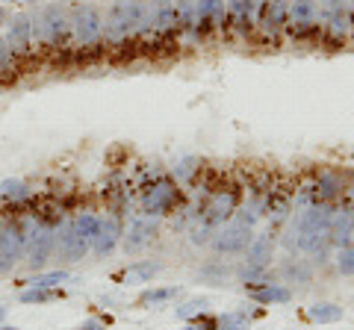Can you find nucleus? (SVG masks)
<instances>
[{
    "mask_svg": "<svg viewBox=\"0 0 354 330\" xmlns=\"http://www.w3.org/2000/svg\"><path fill=\"white\" fill-rule=\"evenodd\" d=\"M32 18V39L39 41L44 50H68L74 41H71V15L65 12V6L59 0H53L41 9V12L30 15Z\"/></svg>",
    "mask_w": 354,
    "mask_h": 330,
    "instance_id": "1",
    "label": "nucleus"
},
{
    "mask_svg": "<svg viewBox=\"0 0 354 330\" xmlns=\"http://www.w3.org/2000/svg\"><path fill=\"white\" fill-rule=\"evenodd\" d=\"M142 12H145V0H113L104 15V41H109L113 48H121L127 41L139 39Z\"/></svg>",
    "mask_w": 354,
    "mask_h": 330,
    "instance_id": "2",
    "label": "nucleus"
},
{
    "mask_svg": "<svg viewBox=\"0 0 354 330\" xmlns=\"http://www.w3.org/2000/svg\"><path fill=\"white\" fill-rule=\"evenodd\" d=\"M68 15L74 48L80 53H95L104 45V12L95 3H77Z\"/></svg>",
    "mask_w": 354,
    "mask_h": 330,
    "instance_id": "3",
    "label": "nucleus"
},
{
    "mask_svg": "<svg viewBox=\"0 0 354 330\" xmlns=\"http://www.w3.org/2000/svg\"><path fill=\"white\" fill-rule=\"evenodd\" d=\"M334 215V204H310L295 218V245L301 251H319L328 245V224Z\"/></svg>",
    "mask_w": 354,
    "mask_h": 330,
    "instance_id": "4",
    "label": "nucleus"
},
{
    "mask_svg": "<svg viewBox=\"0 0 354 330\" xmlns=\"http://www.w3.org/2000/svg\"><path fill=\"white\" fill-rule=\"evenodd\" d=\"M180 204V186L171 177H160L142 192V213L145 215H169Z\"/></svg>",
    "mask_w": 354,
    "mask_h": 330,
    "instance_id": "5",
    "label": "nucleus"
},
{
    "mask_svg": "<svg viewBox=\"0 0 354 330\" xmlns=\"http://www.w3.org/2000/svg\"><path fill=\"white\" fill-rule=\"evenodd\" d=\"M239 201H242V192L236 189V186H221V189H216L213 195H209L207 206H204V224L209 230L221 227L227 218L236 215Z\"/></svg>",
    "mask_w": 354,
    "mask_h": 330,
    "instance_id": "6",
    "label": "nucleus"
},
{
    "mask_svg": "<svg viewBox=\"0 0 354 330\" xmlns=\"http://www.w3.org/2000/svg\"><path fill=\"white\" fill-rule=\"evenodd\" d=\"M322 27L330 41H346L354 32V18L348 9V0H322Z\"/></svg>",
    "mask_w": 354,
    "mask_h": 330,
    "instance_id": "7",
    "label": "nucleus"
},
{
    "mask_svg": "<svg viewBox=\"0 0 354 330\" xmlns=\"http://www.w3.org/2000/svg\"><path fill=\"white\" fill-rule=\"evenodd\" d=\"M251 239H254V224L242 222V218H234L230 224H221L216 230L209 245H213L216 254H242Z\"/></svg>",
    "mask_w": 354,
    "mask_h": 330,
    "instance_id": "8",
    "label": "nucleus"
},
{
    "mask_svg": "<svg viewBox=\"0 0 354 330\" xmlns=\"http://www.w3.org/2000/svg\"><path fill=\"white\" fill-rule=\"evenodd\" d=\"M286 30L292 39H304L319 30V0H290V15H286Z\"/></svg>",
    "mask_w": 354,
    "mask_h": 330,
    "instance_id": "9",
    "label": "nucleus"
},
{
    "mask_svg": "<svg viewBox=\"0 0 354 330\" xmlns=\"http://www.w3.org/2000/svg\"><path fill=\"white\" fill-rule=\"evenodd\" d=\"M6 45L12 53L21 57H32L36 53V39H32V18L27 12H15L6 21Z\"/></svg>",
    "mask_w": 354,
    "mask_h": 330,
    "instance_id": "10",
    "label": "nucleus"
},
{
    "mask_svg": "<svg viewBox=\"0 0 354 330\" xmlns=\"http://www.w3.org/2000/svg\"><path fill=\"white\" fill-rule=\"evenodd\" d=\"M27 230L18 222H9L0 230V271H12V266L21 260V254L27 251Z\"/></svg>",
    "mask_w": 354,
    "mask_h": 330,
    "instance_id": "11",
    "label": "nucleus"
},
{
    "mask_svg": "<svg viewBox=\"0 0 354 330\" xmlns=\"http://www.w3.org/2000/svg\"><path fill=\"white\" fill-rule=\"evenodd\" d=\"M53 248H57V230L48 224H36L27 236V266L30 269H44V262L50 260Z\"/></svg>",
    "mask_w": 354,
    "mask_h": 330,
    "instance_id": "12",
    "label": "nucleus"
},
{
    "mask_svg": "<svg viewBox=\"0 0 354 330\" xmlns=\"http://www.w3.org/2000/svg\"><path fill=\"white\" fill-rule=\"evenodd\" d=\"M153 239H157V215H139L133 218L130 230L124 233V251L127 254H139Z\"/></svg>",
    "mask_w": 354,
    "mask_h": 330,
    "instance_id": "13",
    "label": "nucleus"
},
{
    "mask_svg": "<svg viewBox=\"0 0 354 330\" xmlns=\"http://www.w3.org/2000/svg\"><path fill=\"white\" fill-rule=\"evenodd\" d=\"M198 9V36H209V32L225 30V0H195Z\"/></svg>",
    "mask_w": 354,
    "mask_h": 330,
    "instance_id": "14",
    "label": "nucleus"
},
{
    "mask_svg": "<svg viewBox=\"0 0 354 330\" xmlns=\"http://www.w3.org/2000/svg\"><path fill=\"white\" fill-rule=\"evenodd\" d=\"M118 239H121V224H118V218H115V215L97 218V230H95V236H92V251H95V257H109V254L115 251Z\"/></svg>",
    "mask_w": 354,
    "mask_h": 330,
    "instance_id": "15",
    "label": "nucleus"
},
{
    "mask_svg": "<svg viewBox=\"0 0 354 330\" xmlns=\"http://www.w3.org/2000/svg\"><path fill=\"white\" fill-rule=\"evenodd\" d=\"M151 18H153V39H171L177 36V12L174 0H148Z\"/></svg>",
    "mask_w": 354,
    "mask_h": 330,
    "instance_id": "16",
    "label": "nucleus"
},
{
    "mask_svg": "<svg viewBox=\"0 0 354 330\" xmlns=\"http://www.w3.org/2000/svg\"><path fill=\"white\" fill-rule=\"evenodd\" d=\"M245 260H242V266H251V269H269L272 260H274V236L272 233H257L248 248L242 251Z\"/></svg>",
    "mask_w": 354,
    "mask_h": 330,
    "instance_id": "17",
    "label": "nucleus"
},
{
    "mask_svg": "<svg viewBox=\"0 0 354 330\" xmlns=\"http://www.w3.org/2000/svg\"><path fill=\"white\" fill-rule=\"evenodd\" d=\"M286 15H290V0H263L260 30L266 36H278L281 30H286Z\"/></svg>",
    "mask_w": 354,
    "mask_h": 330,
    "instance_id": "18",
    "label": "nucleus"
},
{
    "mask_svg": "<svg viewBox=\"0 0 354 330\" xmlns=\"http://www.w3.org/2000/svg\"><path fill=\"white\" fill-rule=\"evenodd\" d=\"M351 236H354V206L346 204L342 210H334V215H330V224H328V245L342 248V245H348Z\"/></svg>",
    "mask_w": 354,
    "mask_h": 330,
    "instance_id": "19",
    "label": "nucleus"
},
{
    "mask_svg": "<svg viewBox=\"0 0 354 330\" xmlns=\"http://www.w3.org/2000/svg\"><path fill=\"white\" fill-rule=\"evenodd\" d=\"M57 248H59L62 260H68V262H80L88 254V242L80 233H77L74 222H68V224L62 227V233L57 236Z\"/></svg>",
    "mask_w": 354,
    "mask_h": 330,
    "instance_id": "20",
    "label": "nucleus"
},
{
    "mask_svg": "<svg viewBox=\"0 0 354 330\" xmlns=\"http://www.w3.org/2000/svg\"><path fill=\"white\" fill-rule=\"evenodd\" d=\"M225 12H227V21L234 30L251 32L254 12H257V0H225Z\"/></svg>",
    "mask_w": 354,
    "mask_h": 330,
    "instance_id": "21",
    "label": "nucleus"
},
{
    "mask_svg": "<svg viewBox=\"0 0 354 330\" xmlns=\"http://www.w3.org/2000/svg\"><path fill=\"white\" fill-rule=\"evenodd\" d=\"M248 298L263 307H272V304H290L292 292L283 283H257V286H248Z\"/></svg>",
    "mask_w": 354,
    "mask_h": 330,
    "instance_id": "22",
    "label": "nucleus"
},
{
    "mask_svg": "<svg viewBox=\"0 0 354 330\" xmlns=\"http://www.w3.org/2000/svg\"><path fill=\"white\" fill-rule=\"evenodd\" d=\"M160 271H162V262H157V260H139V262H133L130 269H124L121 280L130 283V286H139V283H151Z\"/></svg>",
    "mask_w": 354,
    "mask_h": 330,
    "instance_id": "23",
    "label": "nucleus"
},
{
    "mask_svg": "<svg viewBox=\"0 0 354 330\" xmlns=\"http://www.w3.org/2000/svg\"><path fill=\"white\" fill-rule=\"evenodd\" d=\"M174 12H177V32H183V36H198V9H195V0H177Z\"/></svg>",
    "mask_w": 354,
    "mask_h": 330,
    "instance_id": "24",
    "label": "nucleus"
},
{
    "mask_svg": "<svg viewBox=\"0 0 354 330\" xmlns=\"http://www.w3.org/2000/svg\"><path fill=\"white\" fill-rule=\"evenodd\" d=\"M342 316H346V310L334 301H316L307 310V318L313 324H337V322H342Z\"/></svg>",
    "mask_w": 354,
    "mask_h": 330,
    "instance_id": "25",
    "label": "nucleus"
},
{
    "mask_svg": "<svg viewBox=\"0 0 354 330\" xmlns=\"http://www.w3.org/2000/svg\"><path fill=\"white\" fill-rule=\"evenodd\" d=\"M174 298H180V286H153V289H145L139 295V304L153 307V304H169Z\"/></svg>",
    "mask_w": 354,
    "mask_h": 330,
    "instance_id": "26",
    "label": "nucleus"
},
{
    "mask_svg": "<svg viewBox=\"0 0 354 330\" xmlns=\"http://www.w3.org/2000/svg\"><path fill=\"white\" fill-rule=\"evenodd\" d=\"M59 298L62 289H53V286H30V289L21 292V304H50Z\"/></svg>",
    "mask_w": 354,
    "mask_h": 330,
    "instance_id": "27",
    "label": "nucleus"
},
{
    "mask_svg": "<svg viewBox=\"0 0 354 330\" xmlns=\"http://www.w3.org/2000/svg\"><path fill=\"white\" fill-rule=\"evenodd\" d=\"M207 307H209L207 298H192V301H186L180 307H174V316L180 318V322H195V318H201L207 313Z\"/></svg>",
    "mask_w": 354,
    "mask_h": 330,
    "instance_id": "28",
    "label": "nucleus"
},
{
    "mask_svg": "<svg viewBox=\"0 0 354 330\" xmlns=\"http://www.w3.org/2000/svg\"><path fill=\"white\" fill-rule=\"evenodd\" d=\"M216 327L218 330H251V318L242 313V310H230L225 316H218Z\"/></svg>",
    "mask_w": 354,
    "mask_h": 330,
    "instance_id": "29",
    "label": "nucleus"
},
{
    "mask_svg": "<svg viewBox=\"0 0 354 330\" xmlns=\"http://www.w3.org/2000/svg\"><path fill=\"white\" fill-rule=\"evenodd\" d=\"M195 171H201V159L198 157H183L174 165V180L177 183H189L195 177Z\"/></svg>",
    "mask_w": 354,
    "mask_h": 330,
    "instance_id": "30",
    "label": "nucleus"
},
{
    "mask_svg": "<svg viewBox=\"0 0 354 330\" xmlns=\"http://www.w3.org/2000/svg\"><path fill=\"white\" fill-rule=\"evenodd\" d=\"M0 195H3L6 201H27L32 192H30V186L21 180H3L0 183Z\"/></svg>",
    "mask_w": 354,
    "mask_h": 330,
    "instance_id": "31",
    "label": "nucleus"
},
{
    "mask_svg": "<svg viewBox=\"0 0 354 330\" xmlns=\"http://www.w3.org/2000/svg\"><path fill=\"white\" fill-rule=\"evenodd\" d=\"M74 227H77V233H80L86 242H92L95 230H97V215L95 213H80L74 218Z\"/></svg>",
    "mask_w": 354,
    "mask_h": 330,
    "instance_id": "32",
    "label": "nucleus"
},
{
    "mask_svg": "<svg viewBox=\"0 0 354 330\" xmlns=\"http://www.w3.org/2000/svg\"><path fill=\"white\" fill-rule=\"evenodd\" d=\"M337 271L346 274V278L354 274V242H348V245H342L337 251Z\"/></svg>",
    "mask_w": 354,
    "mask_h": 330,
    "instance_id": "33",
    "label": "nucleus"
},
{
    "mask_svg": "<svg viewBox=\"0 0 354 330\" xmlns=\"http://www.w3.org/2000/svg\"><path fill=\"white\" fill-rule=\"evenodd\" d=\"M283 278H292V280H298V283H310V278H313V274H310V269L304 266L301 260H290L283 266Z\"/></svg>",
    "mask_w": 354,
    "mask_h": 330,
    "instance_id": "34",
    "label": "nucleus"
},
{
    "mask_svg": "<svg viewBox=\"0 0 354 330\" xmlns=\"http://www.w3.org/2000/svg\"><path fill=\"white\" fill-rule=\"evenodd\" d=\"M71 280V274L68 271H48V274H36L32 278V283L30 286H59V283H68Z\"/></svg>",
    "mask_w": 354,
    "mask_h": 330,
    "instance_id": "35",
    "label": "nucleus"
},
{
    "mask_svg": "<svg viewBox=\"0 0 354 330\" xmlns=\"http://www.w3.org/2000/svg\"><path fill=\"white\" fill-rule=\"evenodd\" d=\"M201 278H216L218 283L227 278V269L225 266H218V262H213V266H207V269H201Z\"/></svg>",
    "mask_w": 354,
    "mask_h": 330,
    "instance_id": "36",
    "label": "nucleus"
},
{
    "mask_svg": "<svg viewBox=\"0 0 354 330\" xmlns=\"http://www.w3.org/2000/svg\"><path fill=\"white\" fill-rule=\"evenodd\" d=\"M192 242H195V245H207V242H209V227L204 224V227H195L192 230Z\"/></svg>",
    "mask_w": 354,
    "mask_h": 330,
    "instance_id": "37",
    "label": "nucleus"
},
{
    "mask_svg": "<svg viewBox=\"0 0 354 330\" xmlns=\"http://www.w3.org/2000/svg\"><path fill=\"white\" fill-rule=\"evenodd\" d=\"M74 330H104V322L101 318H88V322H83L80 327H74Z\"/></svg>",
    "mask_w": 354,
    "mask_h": 330,
    "instance_id": "38",
    "label": "nucleus"
},
{
    "mask_svg": "<svg viewBox=\"0 0 354 330\" xmlns=\"http://www.w3.org/2000/svg\"><path fill=\"white\" fill-rule=\"evenodd\" d=\"M6 21H9V12H6V9H0V27H3Z\"/></svg>",
    "mask_w": 354,
    "mask_h": 330,
    "instance_id": "39",
    "label": "nucleus"
},
{
    "mask_svg": "<svg viewBox=\"0 0 354 330\" xmlns=\"http://www.w3.org/2000/svg\"><path fill=\"white\" fill-rule=\"evenodd\" d=\"M18 3H53V0H18Z\"/></svg>",
    "mask_w": 354,
    "mask_h": 330,
    "instance_id": "40",
    "label": "nucleus"
},
{
    "mask_svg": "<svg viewBox=\"0 0 354 330\" xmlns=\"http://www.w3.org/2000/svg\"><path fill=\"white\" fill-rule=\"evenodd\" d=\"M183 330H207V327H201V324H189V327H183Z\"/></svg>",
    "mask_w": 354,
    "mask_h": 330,
    "instance_id": "41",
    "label": "nucleus"
},
{
    "mask_svg": "<svg viewBox=\"0 0 354 330\" xmlns=\"http://www.w3.org/2000/svg\"><path fill=\"white\" fill-rule=\"evenodd\" d=\"M3 318H6V307L0 304V322H3Z\"/></svg>",
    "mask_w": 354,
    "mask_h": 330,
    "instance_id": "42",
    "label": "nucleus"
},
{
    "mask_svg": "<svg viewBox=\"0 0 354 330\" xmlns=\"http://www.w3.org/2000/svg\"><path fill=\"white\" fill-rule=\"evenodd\" d=\"M348 9H351V18H354V0H348Z\"/></svg>",
    "mask_w": 354,
    "mask_h": 330,
    "instance_id": "43",
    "label": "nucleus"
},
{
    "mask_svg": "<svg viewBox=\"0 0 354 330\" xmlns=\"http://www.w3.org/2000/svg\"><path fill=\"white\" fill-rule=\"evenodd\" d=\"M0 330H18V327H0Z\"/></svg>",
    "mask_w": 354,
    "mask_h": 330,
    "instance_id": "44",
    "label": "nucleus"
}]
</instances>
